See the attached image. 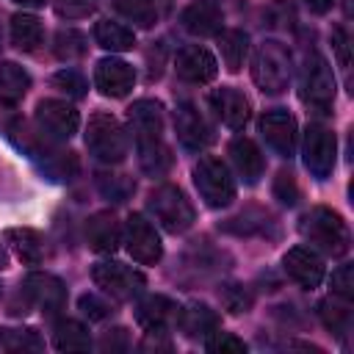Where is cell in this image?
I'll return each instance as SVG.
<instances>
[{
    "mask_svg": "<svg viewBox=\"0 0 354 354\" xmlns=\"http://www.w3.org/2000/svg\"><path fill=\"white\" fill-rule=\"evenodd\" d=\"M230 158H232V163H235L238 174L243 177V183L254 185V183L263 177L266 160H263L260 147H257L252 138H246V136L232 138V141H230Z\"/></svg>",
    "mask_w": 354,
    "mask_h": 354,
    "instance_id": "23",
    "label": "cell"
},
{
    "mask_svg": "<svg viewBox=\"0 0 354 354\" xmlns=\"http://www.w3.org/2000/svg\"><path fill=\"white\" fill-rule=\"evenodd\" d=\"M274 196L282 205H288V207H293L299 202V185H296L293 174H288V171H279L277 174V180H274Z\"/></svg>",
    "mask_w": 354,
    "mask_h": 354,
    "instance_id": "42",
    "label": "cell"
},
{
    "mask_svg": "<svg viewBox=\"0 0 354 354\" xmlns=\"http://www.w3.org/2000/svg\"><path fill=\"white\" fill-rule=\"evenodd\" d=\"M174 133H177V141L191 152H202L213 141V130L194 102H180L174 108Z\"/></svg>",
    "mask_w": 354,
    "mask_h": 354,
    "instance_id": "14",
    "label": "cell"
},
{
    "mask_svg": "<svg viewBox=\"0 0 354 354\" xmlns=\"http://www.w3.org/2000/svg\"><path fill=\"white\" fill-rule=\"evenodd\" d=\"M221 22H224L221 8L207 0H196V3L185 6L180 14V25L194 36H218Z\"/></svg>",
    "mask_w": 354,
    "mask_h": 354,
    "instance_id": "22",
    "label": "cell"
},
{
    "mask_svg": "<svg viewBox=\"0 0 354 354\" xmlns=\"http://www.w3.org/2000/svg\"><path fill=\"white\" fill-rule=\"evenodd\" d=\"M8 268V252L3 249V243H0V271H6Z\"/></svg>",
    "mask_w": 354,
    "mask_h": 354,
    "instance_id": "48",
    "label": "cell"
},
{
    "mask_svg": "<svg viewBox=\"0 0 354 354\" xmlns=\"http://www.w3.org/2000/svg\"><path fill=\"white\" fill-rule=\"evenodd\" d=\"M30 88V75L14 64V61H3L0 64V102L14 108Z\"/></svg>",
    "mask_w": 354,
    "mask_h": 354,
    "instance_id": "26",
    "label": "cell"
},
{
    "mask_svg": "<svg viewBox=\"0 0 354 354\" xmlns=\"http://www.w3.org/2000/svg\"><path fill=\"white\" fill-rule=\"evenodd\" d=\"M332 47H335V53H337V61L343 64V66H348L351 64V39H348V33H346V28H335L332 30Z\"/></svg>",
    "mask_w": 354,
    "mask_h": 354,
    "instance_id": "44",
    "label": "cell"
},
{
    "mask_svg": "<svg viewBox=\"0 0 354 354\" xmlns=\"http://www.w3.org/2000/svg\"><path fill=\"white\" fill-rule=\"evenodd\" d=\"M177 326L183 329L185 337H210L218 329V315L207 304H188L180 307Z\"/></svg>",
    "mask_w": 354,
    "mask_h": 354,
    "instance_id": "25",
    "label": "cell"
},
{
    "mask_svg": "<svg viewBox=\"0 0 354 354\" xmlns=\"http://www.w3.org/2000/svg\"><path fill=\"white\" fill-rule=\"evenodd\" d=\"M307 3V8L313 11V14H326L332 6H335V0H304Z\"/></svg>",
    "mask_w": 354,
    "mask_h": 354,
    "instance_id": "46",
    "label": "cell"
},
{
    "mask_svg": "<svg viewBox=\"0 0 354 354\" xmlns=\"http://www.w3.org/2000/svg\"><path fill=\"white\" fill-rule=\"evenodd\" d=\"M53 86L61 88V91H64L66 97H72V100L86 97V88H88L86 77H83L80 72H75V69H61V72H55V75H53Z\"/></svg>",
    "mask_w": 354,
    "mask_h": 354,
    "instance_id": "38",
    "label": "cell"
},
{
    "mask_svg": "<svg viewBox=\"0 0 354 354\" xmlns=\"http://www.w3.org/2000/svg\"><path fill=\"white\" fill-rule=\"evenodd\" d=\"M318 318H321L324 326H326L329 332H335L337 337H343V335L348 332V324H351L348 307H346V304H337V301H332V299H324V301L318 304Z\"/></svg>",
    "mask_w": 354,
    "mask_h": 354,
    "instance_id": "34",
    "label": "cell"
},
{
    "mask_svg": "<svg viewBox=\"0 0 354 354\" xmlns=\"http://www.w3.org/2000/svg\"><path fill=\"white\" fill-rule=\"evenodd\" d=\"M127 122L136 141L163 138V105L158 100H136L127 108Z\"/></svg>",
    "mask_w": 354,
    "mask_h": 354,
    "instance_id": "20",
    "label": "cell"
},
{
    "mask_svg": "<svg viewBox=\"0 0 354 354\" xmlns=\"http://www.w3.org/2000/svg\"><path fill=\"white\" fill-rule=\"evenodd\" d=\"M260 133L266 138V144L282 155V158H293L296 152V138H299V127H296V119L285 111V108H274V111H266L260 116Z\"/></svg>",
    "mask_w": 354,
    "mask_h": 354,
    "instance_id": "12",
    "label": "cell"
},
{
    "mask_svg": "<svg viewBox=\"0 0 354 354\" xmlns=\"http://www.w3.org/2000/svg\"><path fill=\"white\" fill-rule=\"evenodd\" d=\"M282 268H285V274H288L296 285H301L304 290L318 288L321 279H324V260H321V254H315V252L307 249V246H293V249H288L285 257H282Z\"/></svg>",
    "mask_w": 354,
    "mask_h": 354,
    "instance_id": "16",
    "label": "cell"
},
{
    "mask_svg": "<svg viewBox=\"0 0 354 354\" xmlns=\"http://www.w3.org/2000/svg\"><path fill=\"white\" fill-rule=\"evenodd\" d=\"M86 147L102 163H122L127 158V133L122 122L105 111H97L86 127Z\"/></svg>",
    "mask_w": 354,
    "mask_h": 354,
    "instance_id": "4",
    "label": "cell"
},
{
    "mask_svg": "<svg viewBox=\"0 0 354 354\" xmlns=\"http://www.w3.org/2000/svg\"><path fill=\"white\" fill-rule=\"evenodd\" d=\"M113 8L136 28H152L160 17L158 0H113Z\"/></svg>",
    "mask_w": 354,
    "mask_h": 354,
    "instance_id": "32",
    "label": "cell"
},
{
    "mask_svg": "<svg viewBox=\"0 0 354 354\" xmlns=\"http://www.w3.org/2000/svg\"><path fill=\"white\" fill-rule=\"evenodd\" d=\"M299 94H301V102L310 105L313 111L329 113L335 102V75L329 61L321 53H307L301 77H299Z\"/></svg>",
    "mask_w": 354,
    "mask_h": 354,
    "instance_id": "6",
    "label": "cell"
},
{
    "mask_svg": "<svg viewBox=\"0 0 354 354\" xmlns=\"http://www.w3.org/2000/svg\"><path fill=\"white\" fill-rule=\"evenodd\" d=\"M53 50H55V55H58L61 61H75V58H83V55H86L88 44H86V36H83L80 30H75V28H61V30L55 33Z\"/></svg>",
    "mask_w": 354,
    "mask_h": 354,
    "instance_id": "33",
    "label": "cell"
},
{
    "mask_svg": "<svg viewBox=\"0 0 354 354\" xmlns=\"http://www.w3.org/2000/svg\"><path fill=\"white\" fill-rule=\"evenodd\" d=\"M290 75H293V64H290V53L285 44L268 39L254 50L252 58V80L257 83V88L263 94H282L290 86Z\"/></svg>",
    "mask_w": 354,
    "mask_h": 354,
    "instance_id": "3",
    "label": "cell"
},
{
    "mask_svg": "<svg viewBox=\"0 0 354 354\" xmlns=\"http://www.w3.org/2000/svg\"><path fill=\"white\" fill-rule=\"evenodd\" d=\"M44 39V28H41V19L36 14H14L11 17V41L17 50L22 53H33Z\"/></svg>",
    "mask_w": 354,
    "mask_h": 354,
    "instance_id": "27",
    "label": "cell"
},
{
    "mask_svg": "<svg viewBox=\"0 0 354 354\" xmlns=\"http://www.w3.org/2000/svg\"><path fill=\"white\" fill-rule=\"evenodd\" d=\"M91 279H94L97 288H102L116 301H130V299L141 296L144 288H147V279H144L141 271H136V268H130L124 263H116V260L94 263Z\"/></svg>",
    "mask_w": 354,
    "mask_h": 354,
    "instance_id": "8",
    "label": "cell"
},
{
    "mask_svg": "<svg viewBox=\"0 0 354 354\" xmlns=\"http://www.w3.org/2000/svg\"><path fill=\"white\" fill-rule=\"evenodd\" d=\"M8 138L19 147V149H25L28 152V158L39 166V171L41 174H47L50 180H55V183H64V180H72L75 174H77V158H75V152H64V149H58L55 144H53V138H47L44 133L41 136H33L30 133V127L22 122V119H17V122H8Z\"/></svg>",
    "mask_w": 354,
    "mask_h": 354,
    "instance_id": "1",
    "label": "cell"
},
{
    "mask_svg": "<svg viewBox=\"0 0 354 354\" xmlns=\"http://www.w3.org/2000/svg\"><path fill=\"white\" fill-rule=\"evenodd\" d=\"M0 346L8 351H39L44 343L36 329H0Z\"/></svg>",
    "mask_w": 354,
    "mask_h": 354,
    "instance_id": "36",
    "label": "cell"
},
{
    "mask_svg": "<svg viewBox=\"0 0 354 354\" xmlns=\"http://www.w3.org/2000/svg\"><path fill=\"white\" fill-rule=\"evenodd\" d=\"M218 50H221V61L230 72H238L249 55V36L238 28H227L218 30Z\"/></svg>",
    "mask_w": 354,
    "mask_h": 354,
    "instance_id": "30",
    "label": "cell"
},
{
    "mask_svg": "<svg viewBox=\"0 0 354 354\" xmlns=\"http://www.w3.org/2000/svg\"><path fill=\"white\" fill-rule=\"evenodd\" d=\"M205 348L213 351V354H243L246 351V343L230 332H213V337L205 340Z\"/></svg>",
    "mask_w": 354,
    "mask_h": 354,
    "instance_id": "39",
    "label": "cell"
},
{
    "mask_svg": "<svg viewBox=\"0 0 354 354\" xmlns=\"http://www.w3.org/2000/svg\"><path fill=\"white\" fill-rule=\"evenodd\" d=\"M210 105H213L216 116H218L227 127H232V130H241V127L249 122V116H252V105H249L246 94L238 91V88H232V86L213 88V91H210Z\"/></svg>",
    "mask_w": 354,
    "mask_h": 354,
    "instance_id": "19",
    "label": "cell"
},
{
    "mask_svg": "<svg viewBox=\"0 0 354 354\" xmlns=\"http://www.w3.org/2000/svg\"><path fill=\"white\" fill-rule=\"evenodd\" d=\"M177 318H180V304L160 293L141 299L136 307V321L155 335H166L171 326H177Z\"/></svg>",
    "mask_w": 354,
    "mask_h": 354,
    "instance_id": "17",
    "label": "cell"
},
{
    "mask_svg": "<svg viewBox=\"0 0 354 354\" xmlns=\"http://www.w3.org/2000/svg\"><path fill=\"white\" fill-rule=\"evenodd\" d=\"M14 3H19V6H25V8H41L47 0H14Z\"/></svg>",
    "mask_w": 354,
    "mask_h": 354,
    "instance_id": "47",
    "label": "cell"
},
{
    "mask_svg": "<svg viewBox=\"0 0 354 354\" xmlns=\"http://www.w3.org/2000/svg\"><path fill=\"white\" fill-rule=\"evenodd\" d=\"M94 41L102 47V50H111V53H127L136 47V36L130 28L119 25V22H111V19H100L94 25Z\"/></svg>",
    "mask_w": 354,
    "mask_h": 354,
    "instance_id": "29",
    "label": "cell"
},
{
    "mask_svg": "<svg viewBox=\"0 0 354 354\" xmlns=\"http://www.w3.org/2000/svg\"><path fill=\"white\" fill-rule=\"evenodd\" d=\"M94 11L91 0H55V14L64 19H83Z\"/></svg>",
    "mask_w": 354,
    "mask_h": 354,
    "instance_id": "43",
    "label": "cell"
},
{
    "mask_svg": "<svg viewBox=\"0 0 354 354\" xmlns=\"http://www.w3.org/2000/svg\"><path fill=\"white\" fill-rule=\"evenodd\" d=\"M218 299H221L224 310L232 313V315H241V313H246V310L252 307V296H249V290H246L243 285H238V282H227V285H221V288H218Z\"/></svg>",
    "mask_w": 354,
    "mask_h": 354,
    "instance_id": "37",
    "label": "cell"
},
{
    "mask_svg": "<svg viewBox=\"0 0 354 354\" xmlns=\"http://www.w3.org/2000/svg\"><path fill=\"white\" fill-rule=\"evenodd\" d=\"M6 243H8V246L14 249V254H17L22 263H28V266L41 263L44 254H47L44 238H41L36 230H30V227H8V230H6Z\"/></svg>",
    "mask_w": 354,
    "mask_h": 354,
    "instance_id": "24",
    "label": "cell"
},
{
    "mask_svg": "<svg viewBox=\"0 0 354 354\" xmlns=\"http://www.w3.org/2000/svg\"><path fill=\"white\" fill-rule=\"evenodd\" d=\"M147 207H149V213L155 216V221H158L166 232H171V235L185 232V230L194 224V218H196L191 199L183 194V188H177V185H171V183L158 185V188L149 194Z\"/></svg>",
    "mask_w": 354,
    "mask_h": 354,
    "instance_id": "5",
    "label": "cell"
},
{
    "mask_svg": "<svg viewBox=\"0 0 354 354\" xmlns=\"http://www.w3.org/2000/svg\"><path fill=\"white\" fill-rule=\"evenodd\" d=\"M94 83H97L100 94L122 100L136 86V69L122 58H102L94 66Z\"/></svg>",
    "mask_w": 354,
    "mask_h": 354,
    "instance_id": "15",
    "label": "cell"
},
{
    "mask_svg": "<svg viewBox=\"0 0 354 354\" xmlns=\"http://www.w3.org/2000/svg\"><path fill=\"white\" fill-rule=\"evenodd\" d=\"M97 188L105 199L111 202H124L133 191H136V183L127 177V174H97Z\"/></svg>",
    "mask_w": 354,
    "mask_h": 354,
    "instance_id": "35",
    "label": "cell"
},
{
    "mask_svg": "<svg viewBox=\"0 0 354 354\" xmlns=\"http://www.w3.org/2000/svg\"><path fill=\"white\" fill-rule=\"evenodd\" d=\"M337 155V138L324 124H310L304 133V166L313 177L326 180L335 169Z\"/></svg>",
    "mask_w": 354,
    "mask_h": 354,
    "instance_id": "9",
    "label": "cell"
},
{
    "mask_svg": "<svg viewBox=\"0 0 354 354\" xmlns=\"http://www.w3.org/2000/svg\"><path fill=\"white\" fill-rule=\"evenodd\" d=\"M194 183L207 207H227L235 199V180L227 163L216 155H202L194 166Z\"/></svg>",
    "mask_w": 354,
    "mask_h": 354,
    "instance_id": "7",
    "label": "cell"
},
{
    "mask_svg": "<svg viewBox=\"0 0 354 354\" xmlns=\"http://www.w3.org/2000/svg\"><path fill=\"white\" fill-rule=\"evenodd\" d=\"M138 147V163L141 171L149 177H163L171 169V152L163 144V138H152V141H136Z\"/></svg>",
    "mask_w": 354,
    "mask_h": 354,
    "instance_id": "28",
    "label": "cell"
},
{
    "mask_svg": "<svg viewBox=\"0 0 354 354\" xmlns=\"http://www.w3.org/2000/svg\"><path fill=\"white\" fill-rule=\"evenodd\" d=\"M124 246H127L130 257L144 263V266L158 263L160 254H163V243H160L155 227L141 213H133L127 218V224H124Z\"/></svg>",
    "mask_w": 354,
    "mask_h": 354,
    "instance_id": "11",
    "label": "cell"
},
{
    "mask_svg": "<svg viewBox=\"0 0 354 354\" xmlns=\"http://www.w3.org/2000/svg\"><path fill=\"white\" fill-rule=\"evenodd\" d=\"M122 241V230H119V221L113 213L102 210V213H94L88 221H86V243L91 252L97 254H111L116 252Z\"/></svg>",
    "mask_w": 354,
    "mask_h": 354,
    "instance_id": "21",
    "label": "cell"
},
{
    "mask_svg": "<svg viewBox=\"0 0 354 354\" xmlns=\"http://www.w3.org/2000/svg\"><path fill=\"white\" fill-rule=\"evenodd\" d=\"M22 293L30 304H36L44 315H55L64 310L66 304V288L58 277L53 274H41V271H33L25 277L22 282Z\"/></svg>",
    "mask_w": 354,
    "mask_h": 354,
    "instance_id": "13",
    "label": "cell"
},
{
    "mask_svg": "<svg viewBox=\"0 0 354 354\" xmlns=\"http://www.w3.org/2000/svg\"><path fill=\"white\" fill-rule=\"evenodd\" d=\"M329 285H332V293H337L343 301H351L354 299V266L343 263L340 268H335Z\"/></svg>",
    "mask_w": 354,
    "mask_h": 354,
    "instance_id": "40",
    "label": "cell"
},
{
    "mask_svg": "<svg viewBox=\"0 0 354 354\" xmlns=\"http://www.w3.org/2000/svg\"><path fill=\"white\" fill-rule=\"evenodd\" d=\"M174 69H177V75H180L185 83H196V86H199V83H210V80L216 77L218 64H216V58H213L210 50H205V47H199V44H188V47H183V50L177 53Z\"/></svg>",
    "mask_w": 354,
    "mask_h": 354,
    "instance_id": "18",
    "label": "cell"
},
{
    "mask_svg": "<svg viewBox=\"0 0 354 354\" xmlns=\"http://www.w3.org/2000/svg\"><path fill=\"white\" fill-rule=\"evenodd\" d=\"M36 124L53 141H66L77 133L80 116L64 100H39L36 102Z\"/></svg>",
    "mask_w": 354,
    "mask_h": 354,
    "instance_id": "10",
    "label": "cell"
},
{
    "mask_svg": "<svg viewBox=\"0 0 354 354\" xmlns=\"http://www.w3.org/2000/svg\"><path fill=\"white\" fill-rule=\"evenodd\" d=\"M77 307H80V313H83L88 321H105V318L111 315V304H108L105 299H100L97 293H83V296L77 299Z\"/></svg>",
    "mask_w": 354,
    "mask_h": 354,
    "instance_id": "41",
    "label": "cell"
},
{
    "mask_svg": "<svg viewBox=\"0 0 354 354\" xmlns=\"http://www.w3.org/2000/svg\"><path fill=\"white\" fill-rule=\"evenodd\" d=\"M127 346H130V337H127V329H122V326L105 332L102 340H100V348H102L105 354H108V351H124Z\"/></svg>",
    "mask_w": 354,
    "mask_h": 354,
    "instance_id": "45",
    "label": "cell"
},
{
    "mask_svg": "<svg viewBox=\"0 0 354 354\" xmlns=\"http://www.w3.org/2000/svg\"><path fill=\"white\" fill-rule=\"evenodd\" d=\"M53 346L58 351H88L91 348V337L88 329L80 321L72 318H61L53 329Z\"/></svg>",
    "mask_w": 354,
    "mask_h": 354,
    "instance_id": "31",
    "label": "cell"
},
{
    "mask_svg": "<svg viewBox=\"0 0 354 354\" xmlns=\"http://www.w3.org/2000/svg\"><path fill=\"white\" fill-rule=\"evenodd\" d=\"M299 232L304 241H310V246H315L326 257H343L351 246L348 227L343 216L332 207H313L310 213H304L299 221Z\"/></svg>",
    "mask_w": 354,
    "mask_h": 354,
    "instance_id": "2",
    "label": "cell"
}]
</instances>
